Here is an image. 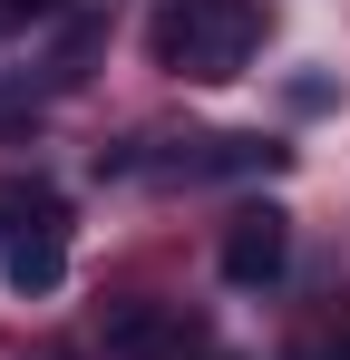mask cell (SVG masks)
<instances>
[{
  "instance_id": "cell-1",
  "label": "cell",
  "mask_w": 350,
  "mask_h": 360,
  "mask_svg": "<svg viewBox=\"0 0 350 360\" xmlns=\"http://www.w3.org/2000/svg\"><path fill=\"white\" fill-rule=\"evenodd\" d=\"M146 39H156V68L224 88V78H243L253 39H263V10H253V0H166Z\"/></svg>"
},
{
  "instance_id": "cell-2",
  "label": "cell",
  "mask_w": 350,
  "mask_h": 360,
  "mask_svg": "<svg viewBox=\"0 0 350 360\" xmlns=\"http://www.w3.org/2000/svg\"><path fill=\"white\" fill-rule=\"evenodd\" d=\"M0 273H10V292H58V283H68V234H58V205H49V214H30L20 234L0 243Z\"/></svg>"
},
{
  "instance_id": "cell-3",
  "label": "cell",
  "mask_w": 350,
  "mask_h": 360,
  "mask_svg": "<svg viewBox=\"0 0 350 360\" xmlns=\"http://www.w3.org/2000/svg\"><path fill=\"white\" fill-rule=\"evenodd\" d=\"M283 253H292V224L273 214V205H253V214H233V234H224V283H273L283 273Z\"/></svg>"
},
{
  "instance_id": "cell-4",
  "label": "cell",
  "mask_w": 350,
  "mask_h": 360,
  "mask_svg": "<svg viewBox=\"0 0 350 360\" xmlns=\"http://www.w3.org/2000/svg\"><path fill=\"white\" fill-rule=\"evenodd\" d=\"M175 341H185V321L156 311V302H136V311H117V321H108V351H117V360H166Z\"/></svg>"
},
{
  "instance_id": "cell-5",
  "label": "cell",
  "mask_w": 350,
  "mask_h": 360,
  "mask_svg": "<svg viewBox=\"0 0 350 360\" xmlns=\"http://www.w3.org/2000/svg\"><path fill=\"white\" fill-rule=\"evenodd\" d=\"M58 0H0V39H20V30H39Z\"/></svg>"
},
{
  "instance_id": "cell-6",
  "label": "cell",
  "mask_w": 350,
  "mask_h": 360,
  "mask_svg": "<svg viewBox=\"0 0 350 360\" xmlns=\"http://www.w3.org/2000/svg\"><path fill=\"white\" fill-rule=\"evenodd\" d=\"M321 360H350V341H331V351H321Z\"/></svg>"
},
{
  "instance_id": "cell-7",
  "label": "cell",
  "mask_w": 350,
  "mask_h": 360,
  "mask_svg": "<svg viewBox=\"0 0 350 360\" xmlns=\"http://www.w3.org/2000/svg\"><path fill=\"white\" fill-rule=\"evenodd\" d=\"M49 360H58V351H49Z\"/></svg>"
}]
</instances>
